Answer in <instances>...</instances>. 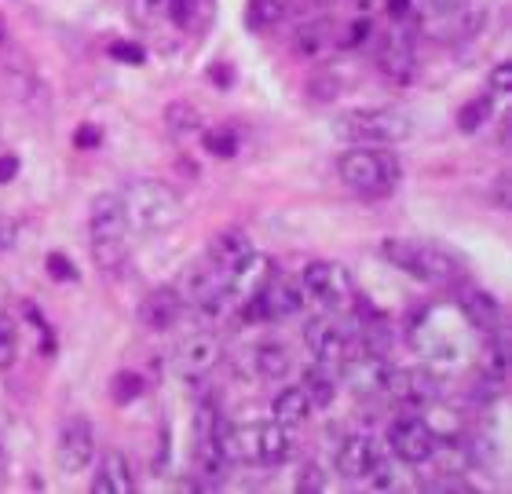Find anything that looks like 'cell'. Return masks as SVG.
<instances>
[{
    "mask_svg": "<svg viewBox=\"0 0 512 494\" xmlns=\"http://www.w3.org/2000/svg\"><path fill=\"white\" fill-rule=\"evenodd\" d=\"M118 198L121 209H125L128 231H136V235H165L183 220L180 194L172 191L165 180L139 176V180L121 187Z\"/></svg>",
    "mask_w": 512,
    "mask_h": 494,
    "instance_id": "cell-1",
    "label": "cell"
},
{
    "mask_svg": "<svg viewBox=\"0 0 512 494\" xmlns=\"http://www.w3.org/2000/svg\"><path fill=\"white\" fill-rule=\"evenodd\" d=\"M384 260H392L395 268L406 271L410 279L425 286H458L465 268L450 249L436 242H406V238H384L381 242Z\"/></svg>",
    "mask_w": 512,
    "mask_h": 494,
    "instance_id": "cell-2",
    "label": "cell"
},
{
    "mask_svg": "<svg viewBox=\"0 0 512 494\" xmlns=\"http://www.w3.org/2000/svg\"><path fill=\"white\" fill-rule=\"evenodd\" d=\"M410 132L414 121L399 107H355L333 121V136L352 147H395Z\"/></svg>",
    "mask_w": 512,
    "mask_h": 494,
    "instance_id": "cell-3",
    "label": "cell"
},
{
    "mask_svg": "<svg viewBox=\"0 0 512 494\" xmlns=\"http://www.w3.org/2000/svg\"><path fill=\"white\" fill-rule=\"evenodd\" d=\"M227 462L246 465H282L289 458V429L278 421H249V425H224L220 432Z\"/></svg>",
    "mask_w": 512,
    "mask_h": 494,
    "instance_id": "cell-4",
    "label": "cell"
},
{
    "mask_svg": "<svg viewBox=\"0 0 512 494\" xmlns=\"http://www.w3.org/2000/svg\"><path fill=\"white\" fill-rule=\"evenodd\" d=\"M88 246H92V260L103 271H114L125 264L128 257V220L121 209V198L114 191L99 194L92 202V216H88Z\"/></svg>",
    "mask_w": 512,
    "mask_h": 494,
    "instance_id": "cell-5",
    "label": "cell"
},
{
    "mask_svg": "<svg viewBox=\"0 0 512 494\" xmlns=\"http://www.w3.org/2000/svg\"><path fill=\"white\" fill-rule=\"evenodd\" d=\"M337 172L348 191H355L359 198H388L399 183V162L395 154L374 151V147H352L341 154Z\"/></svg>",
    "mask_w": 512,
    "mask_h": 494,
    "instance_id": "cell-6",
    "label": "cell"
},
{
    "mask_svg": "<svg viewBox=\"0 0 512 494\" xmlns=\"http://www.w3.org/2000/svg\"><path fill=\"white\" fill-rule=\"evenodd\" d=\"M176 290H180V297H183V308H187L194 319H202V323L220 319L227 301H231V279H227L216 264H209V260L187 271Z\"/></svg>",
    "mask_w": 512,
    "mask_h": 494,
    "instance_id": "cell-7",
    "label": "cell"
},
{
    "mask_svg": "<svg viewBox=\"0 0 512 494\" xmlns=\"http://www.w3.org/2000/svg\"><path fill=\"white\" fill-rule=\"evenodd\" d=\"M300 290H304V301L319 304L322 312H341L348 308L355 297V282L352 271L344 264H333V260H315L300 271Z\"/></svg>",
    "mask_w": 512,
    "mask_h": 494,
    "instance_id": "cell-8",
    "label": "cell"
},
{
    "mask_svg": "<svg viewBox=\"0 0 512 494\" xmlns=\"http://www.w3.org/2000/svg\"><path fill=\"white\" fill-rule=\"evenodd\" d=\"M246 319L249 323H282L289 315H297L304 308V290L297 279L286 275H267L264 286L249 297Z\"/></svg>",
    "mask_w": 512,
    "mask_h": 494,
    "instance_id": "cell-9",
    "label": "cell"
},
{
    "mask_svg": "<svg viewBox=\"0 0 512 494\" xmlns=\"http://www.w3.org/2000/svg\"><path fill=\"white\" fill-rule=\"evenodd\" d=\"M384 392H388L399 407L425 410L439 399V392H443V381H439V374H436V370H428V366H392Z\"/></svg>",
    "mask_w": 512,
    "mask_h": 494,
    "instance_id": "cell-10",
    "label": "cell"
},
{
    "mask_svg": "<svg viewBox=\"0 0 512 494\" xmlns=\"http://www.w3.org/2000/svg\"><path fill=\"white\" fill-rule=\"evenodd\" d=\"M96 462V432L85 418H70L59 429L55 440V465L63 476H81L88 473V465Z\"/></svg>",
    "mask_w": 512,
    "mask_h": 494,
    "instance_id": "cell-11",
    "label": "cell"
},
{
    "mask_svg": "<svg viewBox=\"0 0 512 494\" xmlns=\"http://www.w3.org/2000/svg\"><path fill=\"white\" fill-rule=\"evenodd\" d=\"M388 443H392V454L406 465H425L439 447V432L428 425L425 418H399L392 421L388 429Z\"/></svg>",
    "mask_w": 512,
    "mask_h": 494,
    "instance_id": "cell-12",
    "label": "cell"
},
{
    "mask_svg": "<svg viewBox=\"0 0 512 494\" xmlns=\"http://www.w3.org/2000/svg\"><path fill=\"white\" fill-rule=\"evenodd\" d=\"M304 344L311 348L315 363L330 366L337 374H341V366L348 363V355L355 352L352 333L344 330V326L330 323V319H311V323L304 326Z\"/></svg>",
    "mask_w": 512,
    "mask_h": 494,
    "instance_id": "cell-13",
    "label": "cell"
},
{
    "mask_svg": "<svg viewBox=\"0 0 512 494\" xmlns=\"http://www.w3.org/2000/svg\"><path fill=\"white\" fill-rule=\"evenodd\" d=\"M344 374V385L352 388L359 399H370V396H384V385H388V374H392V363L384 359V352H352L348 355V363L341 366Z\"/></svg>",
    "mask_w": 512,
    "mask_h": 494,
    "instance_id": "cell-14",
    "label": "cell"
},
{
    "mask_svg": "<svg viewBox=\"0 0 512 494\" xmlns=\"http://www.w3.org/2000/svg\"><path fill=\"white\" fill-rule=\"evenodd\" d=\"M220 359H224V344H220V337L202 330L180 344V352H176V370H180L183 381L198 385V381H205V377L220 366Z\"/></svg>",
    "mask_w": 512,
    "mask_h": 494,
    "instance_id": "cell-15",
    "label": "cell"
},
{
    "mask_svg": "<svg viewBox=\"0 0 512 494\" xmlns=\"http://www.w3.org/2000/svg\"><path fill=\"white\" fill-rule=\"evenodd\" d=\"M381 454H384L381 443H377L370 432H355V436H344V440L337 443L333 465H337V473H341L344 480H366Z\"/></svg>",
    "mask_w": 512,
    "mask_h": 494,
    "instance_id": "cell-16",
    "label": "cell"
},
{
    "mask_svg": "<svg viewBox=\"0 0 512 494\" xmlns=\"http://www.w3.org/2000/svg\"><path fill=\"white\" fill-rule=\"evenodd\" d=\"M183 315H187V308H183V297L176 286H161V290L147 293L139 304V323L150 333H165L172 326H180Z\"/></svg>",
    "mask_w": 512,
    "mask_h": 494,
    "instance_id": "cell-17",
    "label": "cell"
},
{
    "mask_svg": "<svg viewBox=\"0 0 512 494\" xmlns=\"http://www.w3.org/2000/svg\"><path fill=\"white\" fill-rule=\"evenodd\" d=\"M253 253H256L253 238H249V231H242V227H227V231H216V235L209 238V264H216L227 279H231Z\"/></svg>",
    "mask_w": 512,
    "mask_h": 494,
    "instance_id": "cell-18",
    "label": "cell"
},
{
    "mask_svg": "<svg viewBox=\"0 0 512 494\" xmlns=\"http://www.w3.org/2000/svg\"><path fill=\"white\" fill-rule=\"evenodd\" d=\"M377 66H381V74L392 77V81H410V77H414V70H417L414 37H410L403 26L392 30L381 41V48H377Z\"/></svg>",
    "mask_w": 512,
    "mask_h": 494,
    "instance_id": "cell-19",
    "label": "cell"
},
{
    "mask_svg": "<svg viewBox=\"0 0 512 494\" xmlns=\"http://www.w3.org/2000/svg\"><path fill=\"white\" fill-rule=\"evenodd\" d=\"M458 312L465 315V323L472 326V330H480V333H494V330H502L505 319H502V304L494 301L487 290H461L458 297Z\"/></svg>",
    "mask_w": 512,
    "mask_h": 494,
    "instance_id": "cell-20",
    "label": "cell"
},
{
    "mask_svg": "<svg viewBox=\"0 0 512 494\" xmlns=\"http://www.w3.org/2000/svg\"><path fill=\"white\" fill-rule=\"evenodd\" d=\"M136 480H132V465L121 451H107L99 462V473L92 480V494H132Z\"/></svg>",
    "mask_w": 512,
    "mask_h": 494,
    "instance_id": "cell-21",
    "label": "cell"
},
{
    "mask_svg": "<svg viewBox=\"0 0 512 494\" xmlns=\"http://www.w3.org/2000/svg\"><path fill=\"white\" fill-rule=\"evenodd\" d=\"M165 129H169V136L180 147H187V143L202 140L205 136V118L202 110L194 107V103H187V99H176V103H169L165 107Z\"/></svg>",
    "mask_w": 512,
    "mask_h": 494,
    "instance_id": "cell-22",
    "label": "cell"
},
{
    "mask_svg": "<svg viewBox=\"0 0 512 494\" xmlns=\"http://www.w3.org/2000/svg\"><path fill=\"white\" fill-rule=\"evenodd\" d=\"M289 370H293V355L282 341H264L253 348V377L256 381H286Z\"/></svg>",
    "mask_w": 512,
    "mask_h": 494,
    "instance_id": "cell-23",
    "label": "cell"
},
{
    "mask_svg": "<svg viewBox=\"0 0 512 494\" xmlns=\"http://www.w3.org/2000/svg\"><path fill=\"white\" fill-rule=\"evenodd\" d=\"M275 421L282 425V429H297V425H304V421L311 418V399L304 396V388H297V385H289V388H282L275 396Z\"/></svg>",
    "mask_w": 512,
    "mask_h": 494,
    "instance_id": "cell-24",
    "label": "cell"
},
{
    "mask_svg": "<svg viewBox=\"0 0 512 494\" xmlns=\"http://www.w3.org/2000/svg\"><path fill=\"white\" fill-rule=\"evenodd\" d=\"M304 396L311 399V407L326 410L337 399V370H330V366L322 363H311L308 370H304Z\"/></svg>",
    "mask_w": 512,
    "mask_h": 494,
    "instance_id": "cell-25",
    "label": "cell"
},
{
    "mask_svg": "<svg viewBox=\"0 0 512 494\" xmlns=\"http://www.w3.org/2000/svg\"><path fill=\"white\" fill-rule=\"evenodd\" d=\"M330 44H333L330 22H308V26L297 33V41H293V52L304 55V59H319V55L326 52Z\"/></svg>",
    "mask_w": 512,
    "mask_h": 494,
    "instance_id": "cell-26",
    "label": "cell"
},
{
    "mask_svg": "<svg viewBox=\"0 0 512 494\" xmlns=\"http://www.w3.org/2000/svg\"><path fill=\"white\" fill-rule=\"evenodd\" d=\"M286 11H289V0H253L246 11V22L256 33L275 30L278 22L286 19Z\"/></svg>",
    "mask_w": 512,
    "mask_h": 494,
    "instance_id": "cell-27",
    "label": "cell"
},
{
    "mask_svg": "<svg viewBox=\"0 0 512 494\" xmlns=\"http://www.w3.org/2000/svg\"><path fill=\"white\" fill-rule=\"evenodd\" d=\"M491 114H494V96H491V92H487V96L469 99V103L458 110V129L461 132H480L483 125L491 121Z\"/></svg>",
    "mask_w": 512,
    "mask_h": 494,
    "instance_id": "cell-28",
    "label": "cell"
},
{
    "mask_svg": "<svg viewBox=\"0 0 512 494\" xmlns=\"http://www.w3.org/2000/svg\"><path fill=\"white\" fill-rule=\"evenodd\" d=\"M15 359H19V330L8 315L0 312V370H8Z\"/></svg>",
    "mask_w": 512,
    "mask_h": 494,
    "instance_id": "cell-29",
    "label": "cell"
},
{
    "mask_svg": "<svg viewBox=\"0 0 512 494\" xmlns=\"http://www.w3.org/2000/svg\"><path fill=\"white\" fill-rule=\"evenodd\" d=\"M341 77L333 74V70H322V74H315L311 77V85H308V92H311V99H319V103H326V99H337L341 96Z\"/></svg>",
    "mask_w": 512,
    "mask_h": 494,
    "instance_id": "cell-30",
    "label": "cell"
},
{
    "mask_svg": "<svg viewBox=\"0 0 512 494\" xmlns=\"http://www.w3.org/2000/svg\"><path fill=\"white\" fill-rule=\"evenodd\" d=\"M297 491L300 494H322L326 491V473L319 462H304L297 473Z\"/></svg>",
    "mask_w": 512,
    "mask_h": 494,
    "instance_id": "cell-31",
    "label": "cell"
},
{
    "mask_svg": "<svg viewBox=\"0 0 512 494\" xmlns=\"http://www.w3.org/2000/svg\"><path fill=\"white\" fill-rule=\"evenodd\" d=\"M205 147H209V154L213 158H235L238 154V136L231 129H216L205 136Z\"/></svg>",
    "mask_w": 512,
    "mask_h": 494,
    "instance_id": "cell-32",
    "label": "cell"
},
{
    "mask_svg": "<svg viewBox=\"0 0 512 494\" xmlns=\"http://www.w3.org/2000/svg\"><path fill=\"white\" fill-rule=\"evenodd\" d=\"M395 480H399V476H395V462L388 458V454H381L377 465L370 469V476H366V484L374 487V491H392Z\"/></svg>",
    "mask_w": 512,
    "mask_h": 494,
    "instance_id": "cell-33",
    "label": "cell"
},
{
    "mask_svg": "<svg viewBox=\"0 0 512 494\" xmlns=\"http://www.w3.org/2000/svg\"><path fill=\"white\" fill-rule=\"evenodd\" d=\"M139 22H158L161 15H169V0H132Z\"/></svg>",
    "mask_w": 512,
    "mask_h": 494,
    "instance_id": "cell-34",
    "label": "cell"
},
{
    "mask_svg": "<svg viewBox=\"0 0 512 494\" xmlns=\"http://www.w3.org/2000/svg\"><path fill=\"white\" fill-rule=\"evenodd\" d=\"M143 392V377L139 374H121L114 377V399L118 403H128V399H136Z\"/></svg>",
    "mask_w": 512,
    "mask_h": 494,
    "instance_id": "cell-35",
    "label": "cell"
},
{
    "mask_svg": "<svg viewBox=\"0 0 512 494\" xmlns=\"http://www.w3.org/2000/svg\"><path fill=\"white\" fill-rule=\"evenodd\" d=\"M512 92V63H498L491 70V96H509Z\"/></svg>",
    "mask_w": 512,
    "mask_h": 494,
    "instance_id": "cell-36",
    "label": "cell"
},
{
    "mask_svg": "<svg viewBox=\"0 0 512 494\" xmlns=\"http://www.w3.org/2000/svg\"><path fill=\"white\" fill-rule=\"evenodd\" d=\"M48 271H52V279H59V282H74L77 279V271H74V264H70V260L63 257V253H52V257H48Z\"/></svg>",
    "mask_w": 512,
    "mask_h": 494,
    "instance_id": "cell-37",
    "label": "cell"
},
{
    "mask_svg": "<svg viewBox=\"0 0 512 494\" xmlns=\"http://www.w3.org/2000/svg\"><path fill=\"white\" fill-rule=\"evenodd\" d=\"M15 235H19V227L11 224V220H0V249L15 246Z\"/></svg>",
    "mask_w": 512,
    "mask_h": 494,
    "instance_id": "cell-38",
    "label": "cell"
},
{
    "mask_svg": "<svg viewBox=\"0 0 512 494\" xmlns=\"http://www.w3.org/2000/svg\"><path fill=\"white\" fill-rule=\"evenodd\" d=\"M494 202H498V209H509L512 194H509V176H498V191H494Z\"/></svg>",
    "mask_w": 512,
    "mask_h": 494,
    "instance_id": "cell-39",
    "label": "cell"
},
{
    "mask_svg": "<svg viewBox=\"0 0 512 494\" xmlns=\"http://www.w3.org/2000/svg\"><path fill=\"white\" fill-rule=\"evenodd\" d=\"M110 52H114V55H121V59H132V63H143V52H139L136 44H114V48H110Z\"/></svg>",
    "mask_w": 512,
    "mask_h": 494,
    "instance_id": "cell-40",
    "label": "cell"
},
{
    "mask_svg": "<svg viewBox=\"0 0 512 494\" xmlns=\"http://www.w3.org/2000/svg\"><path fill=\"white\" fill-rule=\"evenodd\" d=\"M15 172H19V158L4 154V158H0V183H8L11 176H15Z\"/></svg>",
    "mask_w": 512,
    "mask_h": 494,
    "instance_id": "cell-41",
    "label": "cell"
},
{
    "mask_svg": "<svg viewBox=\"0 0 512 494\" xmlns=\"http://www.w3.org/2000/svg\"><path fill=\"white\" fill-rule=\"evenodd\" d=\"M103 140V136H99L96 129H81L77 132V143H81V147H92V143H99Z\"/></svg>",
    "mask_w": 512,
    "mask_h": 494,
    "instance_id": "cell-42",
    "label": "cell"
},
{
    "mask_svg": "<svg viewBox=\"0 0 512 494\" xmlns=\"http://www.w3.org/2000/svg\"><path fill=\"white\" fill-rule=\"evenodd\" d=\"M428 4H432L436 11H461V4H465V0H428Z\"/></svg>",
    "mask_w": 512,
    "mask_h": 494,
    "instance_id": "cell-43",
    "label": "cell"
},
{
    "mask_svg": "<svg viewBox=\"0 0 512 494\" xmlns=\"http://www.w3.org/2000/svg\"><path fill=\"white\" fill-rule=\"evenodd\" d=\"M8 301H11V290H8V282L0 279V312H4V308H8Z\"/></svg>",
    "mask_w": 512,
    "mask_h": 494,
    "instance_id": "cell-44",
    "label": "cell"
},
{
    "mask_svg": "<svg viewBox=\"0 0 512 494\" xmlns=\"http://www.w3.org/2000/svg\"><path fill=\"white\" fill-rule=\"evenodd\" d=\"M355 4H363V8H370V4H377V0H355Z\"/></svg>",
    "mask_w": 512,
    "mask_h": 494,
    "instance_id": "cell-45",
    "label": "cell"
}]
</instances>
